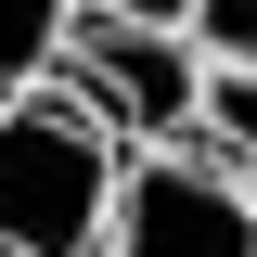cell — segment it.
Returning <instances> with one entry per match:
<instances>
[{
    "label": "cell",
    "mask_w": 257,
    "mask_h": 257,
    "mask_svg": "<svg viewBox=\"0 0 257 257\" xmlns=\"http://www.w3.org/2000/svg\"><path fill=\"white\" fill-rule=\"evenodd\" d=\"M103 257H257V193L206 155H142L116 180Z\"/></svg>",
    "instance_id": "3"
},
{
    "label": "cell",
    "mask_w": 257,
    "mask_h": 257,
    "mask_svg": "<svg viewBox=\"0 0 257 257\" xmlns=\"http://www.w3.org/2000/svg\"><path fill=\"white\" fill-rule=\"evenodd\" d=\"M103 13H142V26H193V0H103Z\"/></svg>",
    "instance_id": "7"
},
{
    "label": "cell",
    "mask_w": 257,
    "mask_h": 257,
    "mask_svg": "<svg viewBox=\"0 0 257 257\" xmlns=\"http://www.w3.org/2000/svg\"><path fill=\"white\" fill-rule=\"evenodd\" d=\"M193 52L206 64H257V0H193Z\"/></svg>",
    "instance_id": "6"
},
{
    "label": "cell",
    "mask_w": 257,
    "mask_h": 257,
    "mask_svg": "<svg viewBox=\"0 0 257 257\" xmlns=\"http://www.w3.org/2000/svg\"><path fill=\"white\" fill-rule=\"evenodd\" d=\"M116 180H128L116 128L64 77H26L0 103V257H103Z\"/></svg>",
    "instance_id": "1"
},
{
    "label": "cell",
    "mask_w": 257,
    "mask_h": 257,
    "mask_svg": "<svg viewBox=\"0 0 257 257\" xmlns=\"http://www.w3.org/2000/svg\"><path fill=\"white\" fill-rule=\"evenodd\" d=\"M52 77L90 103L116 142H180L193 103H206V52H193V26H142V13H103V0H77Z\"/></svg>",
    "instance_id": "2"
},
{
    "label": "cell",
    "mask_w": 257,
    "mask_h": 257,
    "mask_svg": "<svg viewBox=\"0 0 257 257\" xmlns=\"http://www.w3.org/2000/svg\"><path fill=\"white\" fill-rule=\"evenodd\" d=\"M64 26H77V0H0V90H26V77H52Z\"/></svg>",
    "instance_id": "5"
},
{
    "label": "cell",
    "mask_w": 257,
    "mask_h": 257,
    "mask_svg": "<svg viewBox=\"0 0 257 257\" xmlns=\"http://www.w3.org/2000/svg\"><path fill=\"white\" fill-rule=\"evenodd\" d=\"M193 128H206V167H231V180L257 193V64H206Z\"/></svg>",
    "instance_id": "4"
}]
</instances>
